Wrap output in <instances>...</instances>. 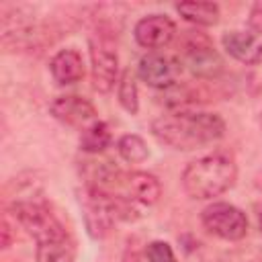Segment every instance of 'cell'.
I'll return each instance as SVG.
<instances>
[{
  "mask_svg": "<svg viewBox=\"0 0 262 262\" xmlns=\"http://www.w3.org/2000/svg\"><path fill=\"white\" fill-rule=\"evenodd\" d=\"M151 133L158 141L170 145L172 149L190 151L221 139L225 123L217 113L182 108L156 117L151 121Z\"/></svg>",
  "mask_w": 262,
  "mask_h": 262,
  "instance_id": "obj_1",
  "label": "cell"
},
{
  "mask_svg": "<svg viewBox=\"0 0 262 262\" xmlns=\"http://www.w3.org/2000/svg\"><path fill=\"white\" fill-rule=\"evenodd\" d=\"M237 178V166L229 151H213L190 162L182 172V188L190 199H213L227 192Z\"/></svg>",
  "mask_w": 262,
  "mask_h": 262,
  "instance_id": "obj_2",
  "label": "cell"
},
{
  "mask_svg": "<svg viewBox=\"0 0 262 262\" xmlns=\"http://www.w3.org/2000/svg\"><path fill=\"white\" fill-rule=\"evenodd\" d=\"M14 219L18 225L39 244L57 242L63 237H70L61 221L51 213V209L37 201H16L10 207Z\"/></svg>",
  "mask_w": 262,
  "mask_h": 262,
  "instance_id": "obj_3",
  "label": "cell"
},
{
  "mask_svg": "<svg viewBox=\"0 0 262 262\" xmlns=\"http://www.w3.org/2000/svg\"><path fill=\"white\" fill-rule=\"evenodd\" d=\"M201 221L209 233L227 242H237L248 233L246 213L231 203H213L205 207Z\"/></svg>",
  "mask_w": 262,
  "mask_h": 262,
  "instance_id": "obj_4",
  "label": "cell"
},
{
  "mask_svg": "<svg viewBox=\"0 0 262 262\" xmlns=\"http://www.w3.org/2000/svg\"><path fill=\"white\" fill-rule=\"evenodd\" d=\"M182 55L186 68L196 78H215L223 70L221 55L215 51L213 43L201 33L188 35L186 43L182 45Z\"/></svg>",
  "mask_w": 262,
  "mask_h": 262,
  "instance_id": "obj_5",
  "label": "cell"
},
{
  "mask_svg": "<svg viewBox=\"0 0 262 262\" xmlns=\"http://www.w3.org/2000/svg\"><path fill=\"white\" fill-rule=\"evenodd\" d=\"M180 72H182V63L176 57L164 55V53H147L139 59V66H137L139 78L147 86L160 88V90L174 86Z\"/></svg>",
  "mask_w": 262,
  "mask_h": 262,
  "instance_id": "obj_6",
  "label": "cell"
},
{
  "mask_svg": "<svg viewBox=\"0 0 262 262\" xmlns=\"http://www.w3.org/2000/svg\"><path fill=\"white\" fill-rule=\"evenodd\" d=\"M90 61H92V86L94 90L106 94L119 84V57L117 51L104 43L90 41Z\"/></svg>",
  "mask_w": 262,
  "mask_h": 262,
  "instance_id": "obj_7",
  "label": "cell"
},
{
  "mask_svg": "<svg viewBox=\"0 0 262 262\" xmlns=\"http://www.w3.org/2000/svg\"><path fill=\"white\" fill-rule=\"evenodd\" d=\"M133 35H135V41L141 47L162 49L174 39L176 25L166 14H147V16L137 20V25L133 29Z\"/></svg>",
  "mask_w": 262,
  "mask_h": 262,
  "instance_id": "obj_8",
  "label": "cell"
},
{
  "mask_svg": "<svg viewBox=\"0 0 262 262\" xmlns=\"http://www.w3.org/2000/svg\"><path fill=\"white\" fill-rule=\"evenodd\" d=\"M49 111L57 121H61L70 127L86 129L88 125H92L96 121V108L92 106V102H88L86 98L76 96V94L57 96L51 102Z\"/></svg>",
  "mask_w": 262,
  "mask_h": 262,
  "instance_id": "obj_9",
  "label": "cell"
},
{
  "mask_svg": "<svg viewBox=\"0 0 262 262\" xmlns=\"http://www.w3.org/2000/svg\"><path fill=\"white\" fill-rule=\"evenodd\" d=\"M125 188V196L131 199L133 203H141V205H156L162 196V184L160 180L149 174V172H127L119 176V182Z\"/></svg>",
  "mask_w": 262,
  "mask_h": 262,
  "instance_id": "obj_10",
  "label": "cell"
},
{
  "mask_svg": "<svg viewBox=\"0 0 262 262\" xmlns=\"http://www.w3.org/2000/svg\"><path fill=\"white\" fill-rule=\"evenodd\" d=\"M223 49L244 66H256L262 61V41L254 33L229 31L221 37Z\"/></svg>",
  "mask_w": 262,
  "mask_h": 262,
  "instance_id": "obj_11",
  "label": "cell"
},
{
  "mask_svg": "<svg viewBox=\"0 0 262 262\" xmlns=\"http://www.w3.org/2000/svg\"><path fill=\"white\" fill-rule=\"evenodd\" d=\"M49 72L53 80L61 86L76 84L84 78V61L76 49H61L49 61Z\"/></svg>",
  "mask_w": 262,
  "mask_h": 262,
  "instance_id": "obj_12",
  "label": "cell"
},
{
  "mask_svg": "<svg viewBox=\"0 0 262 262\" xmlns=\"http://www.w3.org/2000/svg\"><path fill=\"white\" fill-rule=\"evenodd\" d=\"M176 12L199 27H213L219 20V6L215 2H203V0H184L176 4Z\"/></svg>",
  "mask_w": 262,
  "mask_h": 262,
  "instance_id": "obj_13",
  "label": "cell"
},
{
  "mask_svg": "<svg viewBox=\"0 0 262 262\" xmlns=\"http://www.w3.org/2000/svg\"><path fill=\"white\" fill-rule=\"evenodd\" d=\"M111 145V129L104 121H94L80 133V147L88 154H100Z\"/></svg>",
  "mask_w": 262,
  "mask_h": 262,
  "instance_id": "obj_14",
  "label": "cell"
},
{
  "mask_svg": "<svg viewBox=\"0 0 262 262\" xmlns=\"http://www.w3.org/2000/svg\"><path fill=\"white\" fill-rule=\"evenodd\" d=\"M74 258H76V248H74L72 237H63L57 242L37 246L39 262H74Z\"/></svg>",
  "mask_w": 262,
  "mask_h": 262,
  "instance_id": "obj_15",
  "label": "cell"
},
{
  "mask_svg": "<svg viewBox=\"0 0 262 262\" xmlns=\"http://www.w3.org/2000/svg\"><path fill=\"white\" fill-rule=\"evenodd\" d=\"M117 151L119 156L129 162V164H141L147 160L149 156V149H147V143L143 141V137L135 135V133H129V135H123L117 143Z\"/></svg>",
  "mask_w": 262,
  "mask_h": 262,
  "instance_id": "obj_16",
  "label": "cell"
},
{
  "mask_svg": "<svg viewBox=\"0 0 262 262\" xmlns=\"http://www.w3.org/2000/svg\"><path fill=\"white\" fill-rule=\"evenodd\" d=\"M117 98L121 102V106L135 115L139 111V98H137V84H135V78L129 70L123 72V76L119 78V84H117Z\"/></svg>",
  "mask_w": 262,
  "mask_h": 262,
  "instance_id": "obj_17",
  "label": "cell"
},
{
  "mask_svg": "<svg viewBox=\"0 0 262 262\" xmlns=\"http://www.w3.org/2000/svg\"><path fill=\"white\" fill-rule=\"evenodd\" d=\"M145 256H147L149 262H176L174 252H172V246L168 242H160V239L147 244Z\"/></svg>",
  "mask_w": 262,
  "mask_h": 262,
  "instance_id": "obj_18",
  "label": "cell"
},
{
  "mask_svg": "<svg viewBox=\"0 0 262 262\" xmlns=\"http://www.w3.org/2000/svg\"><path fill=\"white\" fill-rule=\"evenodd\" d=\"M250 27L258 35H262V6H254L250 12Z\"/></svg>",
  "mask_w": 262,
  "mask_h": 262,
  "instance_id": "obj_19",
  "label": "cell"
},
{
  "mask_svg": "<svg viewBox=\"0 0 262 262\" xmlns=\"http://www.w3.org/2000/svg\"><path fill=\"white\" fill-rule=\"evenodd\" d=\"M10 246V225L4 221L2 223V248H8Z\"/></svg>",
  "mask_w": 262,
  "mask_h": 262,
  "instance_id": "obj_20",
  "label": "cell"
},
{
  "mask_svg": "<svg viewBox=\"0 0 262 262\" xmlns=\"http://www.w3.org/2000/svg\"><path fill=\"white\" fill-rule=\"evenodd\" d=\"M260 227H262V213H260Z\"/></svg>",
  "mask_w": 262,
  "mask_h": 262,
  "instance_id": "obj_21",
  "label": "cell"
},
{
  "mask_svg": "<svg viewBox=\"0 0 262 262\" xmlns=\"http://www.w3.org/2000/svg\"><path fill=\"white\" fill-rule=\"evenodd\" d=\"M256 262H262V260H256Z\"/></svg>",
  "mask_w": 262,
  "mask_h": 262,
  "instance_id": "obj_22",
  "label": "cell"
}]
</instances>
